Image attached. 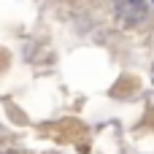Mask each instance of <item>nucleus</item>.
Listing matches in <instances>:
<instances>
[{"mask_svg":"<svg viewBox=\"0 0 154 154\" xmlns=\"http://www.w3.org/2000/svg\"><path fill=\"white\" fill-rule=\"evenodd\" d=\"M0 154H16V152H0Z\"/></svg>","mask_w":154,"mask_h":154,"instance_id":"nucleus-1","label":"nucleus"}]
</instances>
